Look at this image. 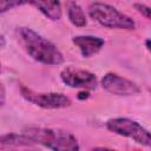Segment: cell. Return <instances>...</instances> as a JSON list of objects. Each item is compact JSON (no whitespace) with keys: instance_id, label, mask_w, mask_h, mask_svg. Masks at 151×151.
Here are the masks:
<instances>
[{"instance_id":"6da1fadb","label":"cell","mask_w":151,"mask_h":151,"mask_svg":"<svg viewBox=\"0 0 151 151\" xmlns=\"http://www.w3.org/2000/svg\"><path fill=\"white\" fill-rule=\"evenodd\" d=\"M18 37L26 53L35 61L45 65L63 64L64 57L57 46L32 28H18Z\"/></svg>"},{"instance_id":"7a4b0ae2","label":"cell","mask_w":151,"mask_h":151,"mask_svg":"<svg viewBox=\"0 0 151 151\" xmlns=\"http://www.w3.org/2000/svg\"><path fill=\"white\" fill-rule=\"evenodd\" d=\"M35 144L55 151H77L80 149L77 138L68 131L52 127L28 126L22 130Z\"/></svg>"},{"instance_id":"3957f363","label":"cell","mask_w":151,"mask_h":151,"mask_svg":"<svg viewBox=\"0 0 151 151\" xmlns=\"http://www.w3.org/2000/svg\"><path fill=\"white\" fill-rule=\"evenodd\" d=\"M88 15L99 25L107 28H118L131 31L136 28L134 21L116 7L104 4L93 2L88 6Z\"/></svg>"},{"instance_id":"277c9868","label":"cell","mask_w":151,"mask_h":151,"mask_svg":"<svg viewBox=\"0 0 151 151\" xmlns=\"http://www.w3.org/2000/svg\"><path fill=\"white\" fill-rule=\"evenodd\" d=\"M106 129L118 136L130 138L140 145L144 146L151 145L150 132L138 122L132 120L130 118H123V117L111 118L106 122Z\"/></svg>"},{"instance_id":"5b68a950","label":"cell","mask_w":151,"mask_h":151,"mask_svg":"<svg viewBox=\"0 0 151 151\" xmlns=\"http://www.w3.org/2000/svg\"><path fill=\"white\" fill-rule=\"evenodd\" d=\"M20 92H21V96L27 101H29L39 107H42V109H64V107H67L71 105V99L63 93L34 92L33 90H31L26 86H21Z\"/></svg>"},{"instance_id":"8992f818","label":"cell","mask_w":151,"mask_h":151,"mask_svg":"<svg viewBox=\"0 0 151 151\" xmlns=\"http://www.w3.org/2000/svg\"><path fill=\"white\" fill-rule=\"evenodd\" d=\"M60 79L65 85L72 88L94 90L98 84L97 77L92 72L73 66H66L60 72Z\"/></svg>"},{"instance_id":"52a82bcc","label":"cell","mask_w":151,"mask_h":151,"mask_svg":"<svg viewBox=\"0 0 151 151\" xmlns=\"http://www.w3.org/2000/svg\"><path fill=\"white\" fill-rule=\"evenodd\" d=\"M101 86L105 91L114 96H134L140 92V87L132 80L109 72L101 78Z\"/></svg>"},{"instance_id":"ba28073f","label":"cell","mask_w":151,"mask_h":151,"mask_svg":"<svg viewBox=\"0 0 151 151\" xmlns=\"http://www.w3.org/2000/svg\"><path fill=\"white\" fill-rule=\"evenodd\" d=\"M72 42L79 48L84 58H90L97 54L104 46V39L94 35H77L72 38Z\"/></svg>"},{"instance_id":"9c48e42d","label":"cell","mask_w":151,"mask_h":151,"mask_svg":"<svg viewBox=\"0 0 151 151\" xmlns=\"http://www.w3.org/2000/svg\"><path fill=\"white\" fill-rule=\"evenodd\" d=\"M27 4L35 7L46 18L51 20H59L63 15L61 4L59 0H27Z\"/></svg>"},{"instance_id":"30bf717a","label":"cell","mask_w":151,"mask_h":151,"mask_svg":"<svg viewBox=\"0 0 151 151\" xmlns=\"http://www.w3.org/2000/svg\"><path fill=\"white\" fill-rule=\"evenodd\" d=\"M35 143L24 132L22 133H6L0 134V149L6 147H22L33 146Z\"/></svg>"},{"instance_id":"8fae6325","label":"cell","mask_w":151,"mask_h":151,"mask_svg":"<svg viewBox=\"0 0 151 151\" xmlns=\"http://www.w3.org/2000/svg\"><path fill=\"white\" fill-rule=\"evenodd\" d=\"M66 14L67 18L70 20V22L76 26V27H84L87 24L86 20V15L83 11V8L80 7V5L78 2H76L74 0H67L66 4Z\"/></svg>"},{"instance_id":"7c38bea8","label":"cell","mask_w":151,"mask_h":151,"mask_svg":"<svg viewBox=\"0 0 151 151\" xmlns=\"http://www.w3.org/2000/svg\"><path fill=\"white\" fill-rule=\"evenodd\" d=\"M25 4H27V0H0V13L8 12Z\"/></svg>"},{"instance_id":"4fadbf2b","label":"cell","mask_w":151,"mask_h":151,"mask_svg":"<svg viewBox=\"0 0 151 151\" xmlns=\"http://www.w3.org/2000/svg\"><path fill=\"white\" fill-rule=\"evenodd\" d=\"M133 7H134V9H136L138 13H140L143 17H145L146 19H150V7H149V6H146V5H144V4L137 2V4H133Z\"/></svg>"},{"instance_id":"5bb4252c","label":"cell","mask_w":151,"mask_h":151,"mask_svg":"<svg viewBox=\"0 0 151 151\" xmlns=\"http://www.w3.org/2000/svg\"><path fill=\"white\" fill-rule=\"evenodd\" d=\"M5 97H6V91H5V87H4L2 83H0V106L4 105V103H5Z\"/></svg>"},{"instance_id":"9a60e30c","label":"cell","mask_w":151,"mask_h":151,"mask_svg":"<svg viewBox=\"0 0 151 151\" xmlns=\"http://www.w3.org/2000/svg\"><path fill=\"white\" fill-rule=\"evenodd\" d=\"M78 98L79 99H86V98H88V92H79L78 93Z\"/></svg>"},{"instance_id":"2e32d148","label":"cell","mask_w":151,"mask_h":151,"mask_svg":"<svg viewBox=\"0 0 151 151\" xmlns=\"http://www.w3.org/2000/svg\"><path fill=\"white\" fill-rule=\"evenodd\" d=\"M5 45H6V39H5L4 35H0V48L4 47Z\"/></svg>"},{"instance_id":"e0dca14e","label":"cell","mask_w":151,"mask_h":151,"mask_svg":"<svg viewBox=\"0 0 151 151\" xmlns=\"http://www.w3.org/2000/svg\"><path fill=\"white\" fill-rule=\"evenodd\" d=\"M145 44H146V48H147V50H150V40H149V39L145 41Z\"/></svg>"},{"instance_id":"ac0fdd59","label":"cell","mask_w":151,"mask_h":151,"mask_svg":"<svg viewBox=\"0 0 151 151\" xmlns=\"http://www.w3.org/2000/svg\"><path fill=\"white\" fill-rule=\"evenodd\" d=\"M0 71H1V65H0Z\"/></svg>"}]
</instances>
